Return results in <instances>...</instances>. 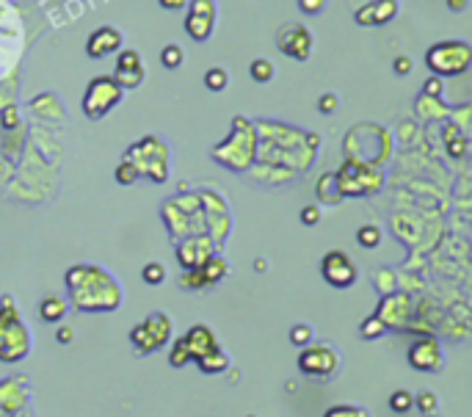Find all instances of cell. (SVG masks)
Returning a JSON list of instances; mask_svg holds the SVG:
<instances>
[{
    "label": "cell",
    "instance_id": "6da1fadb",
    "mask_svg": "<svg viewBox=\"0 0 472 417\" xmlns=\"http://www.w3.org/2000/svg\"><path fill=\"white\" fill-rule=\"evenodd\" d=\"M425 64L431 72H436L439 78L447 75H461L469 70L472 64V47L466 42H436L433 47H428L425 53Z\"/></svg>",
    "mask_w": 472,
    "mask_h": 417
},
{
    "label": "cell",
    "instance_id": "7a4b0ae2",
    "mask_svg": "<svg viewBox=\"0 0 472 417\" xmlns=\"http://www.w3.org/2000/svg\"><path fill=\"white\" fill-rule=\"evenodd\" d=\"M28 354V329L20 321L17 310L12 301L0 310V359L3 362H17Z\"/></svg>",
    "mask_w": 472,
    "mask_h": 417
},
{
    "label": "cell",
    "instance_id": "3957f363",
    "mask_svg": "<svg viewBox=\"0 0 472 417\" xmlns=\"http://www.w3.org/2000/svg\"><path fill=\"white\" fill-rule=\"evenodd\" d=\"M122 94L125 89L114 81V75H97L83 92V114L92 122H97L122 103Z\"/></svg>",
    "mask_w": 472,
    "mask_h": 417
},
{
    "label": "cell",
    "instance_id": "277c9868",
    "mask_svg": "<svg viewBox=\"0 0 472 417\" xmlns=\"http://www.w3.org/2000/svg\"><path fill=\"white\" fill-rule=\"evenodd\" d=\"M169 337H171V321L166 312H152L147 321H141L130 332V343L136 345L138 354L158 351L163 343H169Z\"/></svg>",
    "mask_w": 472,
    "mask_h": 417
},
{
    "label": "cell",
    "instance_id": "5b68a950",
    "mask_svg": "<svg viewBox=\"0 0 472 417\" xmlns=\"http://www.w3.org/2000/svg\"><path fill=\"white\" fill-rule=\"evenodd\" d=\"M215 25V3L213 0H188L185 14V34L193 42H207Z\"/></svg>",
    "mask_w": 472,
    "mask_h": 417
},
{
    "label": "cell",
    "instance_id": "8992f818",
    "mask_svg": "<svg viewBox=\"0 0 472 417\" xmlns=\"http://www.w3.org/2000/svg\"><path fill=\"white\" fill-rule=\"evenodd\" d=\"M277 47L293 61H307L312 53V34L299 23H285L277 34Z\"/></svg>",
    "mask_w": 472,
    "mask_h": 417
},
{
    "label": "cell",
    "instance_id": "52a82bcc",
    "mask_svg": "<svg viewBox=\"0 0 472 417\" xmlns=\"http://www.w3.org/2000/svg\"><path fill=\"white\" fill-rule=\"evenodd\" d=\"M321 274L332 288H351L356 282V266L351 263V257L340 249H332L329 255H323L321 260Z\"/></svg>",
    "mask_w": 472,
    "mask_h": 417
},
{
    "label": "cell",
    "instance_id": "ba28073f",
    "mask_svg": "<svg viewBox=\"0 0 472 417\" xmlns=\"http://www.w3.org/2000/svg\"><path fill=\"white\" fill-rule=\"evenodd\" d=\"M299 370L312 378H326L337 370V354L329 345H310L299 354Z\"/></svg>",
    "mask_w": 472,
    "mask_h": 417
},
{
    "label": "cell",
    "instance_id": "9c48e42d",
    "mask_svg": "<svg viewBox=\"0 0 472 417\" xmlns=\"http://www.w3.org/2000/svg\"><path fill=\"white\" fill-rule=\"evenodd\" d=\"M367 174H373V171H367L365 166H359V163L348 160V163L340 169V174L334 177V180H337V191H340V196H362V193H373V191H378V185H381V182H367Z\"/></svg>",
    "mask_w": 472,
    "mask_h": 417
},
{
    "label": "cell",
    "instance_id": "30bf717a",
    "mask_svg": "<svg viewBox=\"0 0 472 417\" xmlns=\"http://www.w3.org/2000/svg\"><path fill=\"white\" fill-rule=\"evenodd\" d=\"M114 81L122 89H138L141 86V81H144V64H141V56L136 50H119Z\"/></svg>",
    "mask_w": 472,
    "mask_h": 417
},
{
    "label": "cell",
    "instance_id": "8fae6325",
    "mask_svg": "<svg viewBox=\"0 0 472 417\" xmlns=\"http://www.w3.org/2000/svg\"><path fill=\"white\" fill-rule=\"evenodd\" d=\"M119 50H122V34L114 25H100L94 34H89V42H86L89 58H105Z\"/></svg>",
    "mask_w": 472,
    "mask_h": 417
},
{
    "label": "cell",
    "instance_id": "7c38bea8",
    "mask_svg": "<svg viewBox=\"0 0 472 417\" xmlns=\"http://www.w3.org/2000/svg\"><path fill=\"white\" fill-rule=\"evenodd\" d=\"M409 365L414 367V370H422V373H428V370H439V365H442V351H439V343L436 340H417L411 348H409Z\"/></svg>",
    "mask_w": 472,
    "mask_h": 417
},
{
    "label": "cell",
    "instance_id": "4fadbf2b",
    "mask_svg": "<svg viewBox=\"0 0 472 417\" xmlns=\"http://www.w3.org/2000/svg\"><path fill=\"white\" fill-rule=\"evenodd\" d=\"M185 343H188V351H191V359H202L207 354H213L218 345H215V334L207 329V326H191L188 334H185Z\"/></svg>",
    "mask_w": 472,
    "mask_h": 417
},
{
    "label": "cell",
    "instance_id": "5bb4252c",
    "mask_svg": "<svg viewBox=\"0 0 472 417\" xmlns=\"http://www.w3.org/2000/svg\"><path fill=\"white\" fill-rule=\"evenodd\" d=\"M370 14H373V25H384V23L395 20L398 3L395 0H376V3H370Z\"/></svg>",
    "mask_w": 472,
    "mask_h": 417
},
{
    "label": "cell",
    "instance_id": "9a60e30c",
    "mask_svg": "<svg viewBox=\"0 0 472 417\" xmlns=\"http://www.w3.org/2000/svg\"><path fill=\"white\" fill-rule=\"evenodd\" d=\"M64 312H67V304H64L61 299H56V296L45 299V301H42V307H39V315H42V321H47V323L61 321V318H64Z\"/></svg>",
    "mask_w": 472,
    "mask_h": 417
},
{
    "label": "cell",
    "instance_id": "2e32d148",
    "mask_svg": "<svg viewBox=\"0 0 472 417\" xmlns=\"http://www.w3.org/2000/svg\"><path fill=\"white\" fill-rule=\"evenodd\" d=\"M199 271H202V277H204V285H213V282H218V279L226 274V263H224L221 257H210Z\"/></svg>",
    "mask_w": 472,
    "mask_h": 417
},
{
    "label": "cell",
    "instance_id": "e0dca14e",
    "mask_svg": "<svg viewBox=\"0 0 472 417\" xmlns=\"http://www.w3.org/2000/svg\"><path fill=\"white\" fill-rule=\"evenodd\" d=\"M249 75L255 83H268L274 78V64L268 58H255L252 67H249Z\"/></svg>",
    "mask_w": 472,
    "mask_h": 417
},
{
    "label": "cell",
    "instance_id": "ac0fdd59",
    "mask_svg": "<svg viewBox=\"0 0 472 417\" xmlns=\"http://www.w3.org/2000/svg\"><path fill=\"white\" fill-rule=\"evenodd\" d=\"M226 83H229V75H226L224 67H210V70L204 72V86H207L210 92H224Z\"/></svg>",
    "mask_w": 472,
    "mask_h": 417
},
{
    "label": "cell",
    "instance_id": "d6986e66",
    "mask_svg": "<svg viewBox=\"0 0 472 417\" xmlns=\"http://www.w3.org/2000/svg\"><path fill=\"white\" fill-rule=\"evenodd\" d=\"M196 362H199V367L204 373H221V370H226V354H221V348H215L213 354H207V356H202Z\"/></svg>",
    "mask_w": 472,
    "mask_h": 417
},
{
    "label": "cell",
    "instance_id": "ffe728a7",
    "mask_svg": "<svg viewBox=\"0 0 472 417\" xmlns=\"http://www.w3.org/2000/svg\"><path fill=\"white\" fill-rule=\"evenodd\" d=\"M182 58H185V53H182L180 45H166V47L160 50V64H163L166 70H180V67H182Z\"/></svg>",
    "mask_w": 472,
    "mask_h": 417
},
{
    "label": "cell",
    "instance_id": "44dd1931",
    "mask_svg": "<svg viewBox=\"0 0 472 417\" xmlns=\"http://www.w3.org/2000/svg\"><path fill=\"white\" fill-rule=\"evenodd\" d=\"M356 241H359V246H365V249H376V246L381 244V230H378L376 224H365V227H359Z\"/></svg>",
    "mask_w": 472,
    "mask_h": 417
},
{
    "label": "cell",
    "instance_id": "7402d4cb",
    "mask_svg": "<svg viewBox=\"0 0 472 417\" xmlns=\"http://www.w3.org/2000/svg\"><path fill=\"white\" fill-rule=\"evenodd\" d=\"M411 406H414V395H411L409 389H395V392L389 395V409H392V411L403 414V411H409Z\"/></svg>",
    "mask_w": 472,
    "mask_h": 417
},
{
    "label": "cell",
    "instance_id": "603a6c76",
    "mask_svg": "<svg viewBox=\"0 0 472 417\" xmlns=\"http://www.w3.org/2000/svg\"><path fill=\"white\" fill-rule=\"evenodd\" d=\"M138 174H141V171H138V166H136V163H130V160H125V163H119V166H116V174H114V177H116V182H119V185H133V182L138 180Z\"/></svg>",
    "mask_w": 472,
    "mask_h": 417
},
{
    "label": "cell",
    "instance_id": "cb8c5ba5",
    "mask_svg": "<svg viewBox=\"0 0 472 417\" xmlns=\"http://www.w3.org/2000/svg\"><path fill=\"white\" fill-rule=\"evenodd\" d=\"M141 279H144L147 285H160V282L166 279V268H163V263H147V266L141 268Z\"/></svg>",
    "mask_w": 472,
    "mask_h": 417
},
{
    "label": "cell",
    "instance_id": "d4e9b609",
    "mask_svg": "<svg viewBox=\"0 0 472 417\" xmlns=\"http://www.w3.org/2000/svg\"><path fill=\"white\" fill-rule=\"evenodd\" d=\"M191 359V351H188V343H185V337H180L174 345H171V354H169V362H171V367H182L185 362Z\"/></svg>",
    "mask_w": 472,
    "mask_h": 417
},
{
    "label": "cell",
    "instance_id": "484cf974",
    "mask_svg": "<svg viewBox=\"0 0 472 417\" xmlns=\"http://www.w3.org/2000/svg\"><path fill=\"white\" fill-rule=\"evenodd\" d=\"M323 417H367V411L365 409H359V406H332Z\"/></svg>",
    "mask_w": 472,
    "mask_h": 417
},
{
    "label": "cell",
    "instance_id": "4316f807",
    "mask_svg": "<svg viewBox=\"0 0 472 417\" xmlns=\"http://www.w3.org/2000/svg\"><path fill=\"white\" fill-rule=\"evenodd\" d=\"M310 340H312V329H310V326L299 323V326L290 329V343H293V345H301V348H304Z\"/></svg>",
    "mask_w": 472,
    "mask_h": 417
},
{
    "label": "cell",
    "instance_id": "83f0119b",
    "mask_svg": "<svg viewBox=\"0 0 472 417\" xmlns=\"http://www.w3.org/2000/svg\"><path fill=\"white\" fill-rule=\"evenodd\" d=\"M436 395L433 392H420L417 398H414V406L422 411V414H433V409H436Z\"/></svg>",
    "mask_w": 472,
    "mask_h": 417
},
{
    "label": "cell",
    "instance_id": "f1b7e54d",
    "mask_svg": "<svg viewBox=\"0 0 472 417\" xmlns=\"http://www.w3.org/2000/svg\"><path fill=\"white\" fill-rule=\"evenodd\" d=\"M326 6V0H299V9L304 14H321Z\"/></svg>",
    "mask_w": 472,
    "mask_h": 417
},
{
    "label": "cell",
    "instance_id": "f546056e",
    "mask_svg": "<svg viewBox=\"0 0 472 417\" xmlns=\"http://www.w3.org/2000/svg\"><path fill=\"white\" fill-rule=\"evenodd\" d=\"M301 222H304L307 227L318 224V222H321V211H318V207H315V204H307V207H304V211H301Z\"/></svg>",
    "mask_w": 472,
    "mask_h": 417
},
{
    "label": "cell",
    "instance_id": "4dcf8cb0",
    "mask_svg": "<svg viewBox=\"0 0 472 417\" xmlns=\"http://www.w3.org/2000/svg\"><path fill=\"white\" fill-rule=\"evenodd\" d=\"M334 108H337V97H334L332 92H329V94H323V97L318 100V111H321V114H332Z\"/></svg>",
    "mask_w": 472,
    "mask_h": 417
},
{
    "label": "cell",
    "instance_id": "1f68e13d",
    "mask_svg": "<svg viewBox=\"0 0 472 417\" xmlns=\"http://www.w3.org/2000/svg\"><path fill=\"white\" fill-rule=\"evenodd\" d=\"M422 94H428V97H439V94H442V78H431V81H425Z\"/></svg>",
    "mask_w": 472,
    "mask_h": 417
},
{
    "label": "cell",
    "instance_id": "d6a6232c",
    "mask_svg": "<svg viewBox=\"0 0 472 417\" xmlns=\"http://www.w3.org/2000/svg\"><path fill=\"white\" fill-rule=\"evenodd\" d=\"M158 6L163 12H182L188 6V0H158Z\"/></svg>",
    "mask_w": 472,
    "mask_h": 417
},
{
    "label": "cell",
    "instance_id": "836d02e7",
    "mask_svg": "<svg viewBox=\"0 0 472 417\" xmlns=\"http://www.w3.org/2000/svg\"><path fill=\"white\" fill-rule=\"evenodd\" d=\"M392 70H395V75H406V72H411V58H409V56H398V58H395V64H392Z\"/></svg>",
    "mask_w": 472,
    "mask_h": 417
},
{
    "label": "cell",
    "instance_id": "e575fe53",
    "mask_svg": "<svg viewBox=\"0 0 472 417\" xmlns=\"http://www.w3.org/2000/svg\"><path fill=\"white\" fill-rule=\"evenodd\" d=\"M356 23H359V25H373V14H370V6H365V9H359V12H356Z\"/></svg>",
    "mask_w": 472,
    "mask_h": 417
},
{
    "label": "cell",
    "instance_id": "d590c367",
    "mask_svg": "<svg viewBox=\"0 0 472 417\" xmlns=\"http://www.w3.org/2000/svg\"><path fill=\"white\" fill-rule=\"evenodd\" d=\"M56 337H58V343H61V345H67V343L72 340V329H69V326H61Z\"/></svg>",
    "mask_w": 472,
    "mask_h": 417
},
{
    "label": "cell",
    "instance_id": "8d00e7d4",
    "mask_svg": "<svg viewBox=\"0 0 472 417\" xmlns=\"http://www.w3.org/2000/svg\"><path fill=\"white\" fill-rule=\"evenodd\" d=\"M447 6H450V12H464L466 9V0H447Z\"/></svg>",
    "mask_w": 472,
    "mask_h": 417
},
{
    "label": "cell",
    "instance_id": "74e56055",
    "mask_svg": "<svg viewBox=\"0 0 472 417\" xmlns=\"http://www.w3.org/2000/svg\"><path fill=\"white\" fill-rule=\"evenodd\" d=\"M3 125H6V127H14V125H17V122H14V108L6 111V122H3Z\"/></svg>",
    "mask_w": 472,
    "mask_h": 417
},
{
    "label": "cell",
    "instance_id": "f35d334b",
    "mask_svg": "<svg viewBox=\"0 0 472 417\" xmlns=\"http://www.w3.org/2000/svg\"><path fill=\"white\" fill-rule=\"evenodd\" d=\"M249 417H257V414H249Z\"/></svg>",
    "mask_w": 472,
    "mask_h": 417
}]
</instances>
